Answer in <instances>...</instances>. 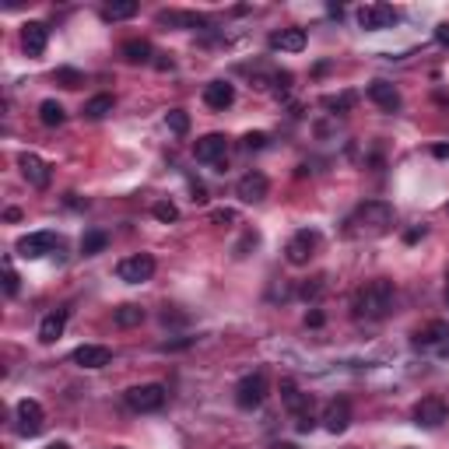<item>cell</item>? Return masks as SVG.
Segmentation results:
<instances>
[{
    "mask_svg": "<svg viewBox=\"0 0 449 449\" xmlns=\"http://www.w3.org/2000/svg\"><path fill=\"white\" fill-rule=\"evenodd\" d=\"M393 281H368V284H361L358 291L351 295V309H355V316L358 320H383V316H390V309H393Z\"/></svg>",
    "mask_w": 449,
    "mask_h": 449,
    "instance_id": "cell-1",
    "label": "cell"
},
{
    "mask_svg": "<svg viewBox=\"0 0 449 449\" xmlns=\"http://www.w3.org/2000/svg\"><path fill=\"white\" fill-rule=\"evenodd\" d=\"M390 225H393V207L386 200H365L348 218L351 235H383V232H390Z\"/></svg>",
    "mask_w": 449,
    "mask_h": 449,
    "instance_id": "cell-2",
    "label": "cell"
},
{
    "mask_svg": "<svg viewBox=\"0 0 449 449\" xmlns=\"http://www.w3.org/2000/svg\"><path fill=\"white\" fill-rule=\"evenodd\" d=\"M165 386L162 383H144V386H134L127 390V407L137 411V414H151V411H162L165 407Z\"/></svg>",
    "mask_w": 449,
    "mask_h": 449,
    "instance_id": "cell-3",
    "label": "cell"
},
{
    "mask_svg": "<svg viewBox=\"0 0 449 449\" xmlns=\"http://www.w3.org/2000/svg\"><path fill=\"white\" fill-rule=\"evenodd\" d=\"M264 400H267V372L257 368V372H250L246 379H239V386H235V404H239L243 411H253V407H260Z\"/></svg>",
    "mask_w": 449,
    "mask_h": 449,
    "instance_id": "cell-4",
    "label": "cell"
},
{
    "mask_svg": "<svg viewBox=\"0 0 449 449\" xmlns=\"http://www.w3.org/2000/svg\"><path fill=\"white\" fill-rule=\"evenodd\" d=\"M316 246H320V232H316V228H302V232H295V235H291V243L284 246V257H288V264L305 267V264L313 260Z\"/></svg>",
    "mask_w": 449,
    "mask_h": 449,
    "instance_id": "cell-5",
    "label": "cell"
},
{
    "mask_svg": "<svg viewBox=\"0 0 449 449\" xmlns=\"http://www.w3.org/2000/svg\"><path fill=\"white\" fill-rule=\"evenodd\" d=\"M119 281H127V284H144V281H151V274H155V257L151 253H134V257H123L119 260Z\"/></svg>",
    "mask_w": 449,
    "mask_h": 449,
    "instance_id": "cell-6",
    "label": "cell"
},
{
    "mask_svg": "<svg viewBox=\"0 0 449 449\" xmlns=\"http://www.w3.org/2000/svg\"><path fill=\"white\" fill-rule=\"evenodd\" d=\"M400 21V11L390 4H365L358 11V25L365 32H379V28H393Z\"/></svg>",
    "mask_w": 449,
    "mask_h": 449,
    "instance_id": "cell-7",
    "label": "cell"
},
{
    "mask_svg": "<svg viewBox=\"0 0 449 449\" xmlns=\"http://www.w3.org/2000/svg\"><path fill=\"white\" fill-rule=\"evenodd\" d=\"M443 421H449V407L443 397H425V400H418V407H414V425L418 428H439Z\"/></svg>",
    "mask_w": 449,
    "mask_h": 449,
    "instance_id": "cell-8",
    "label": "cell"
},
{
    "mask_svg": "<svg viewBox=\"0 0 449 449\" xmlns=\"http://www.w3.org/2000/svg\"><path fill=\"white\" fill-rule=\"evenodd\" d=\"M225 155H228V141H225V134H204V137H197V144H193V158H197V162L221 165Z\"/></svg>",
    "mask_w": 449,
    "mask_h": 449,
    "instance_id": "cell-9",
    "label": "cell"
},
{
    "mask_svg": "<svg viewBox=\"0 0 449 449\" xmlns=\"http://www.w3.org/2000/svg\"><path fill=\"white\" fill-rule=\"evenodd\" d=\"M57 246H60V239H57L53 232H32V235L18 239V257H21V260H39V257L53 253Z\"/></svg>",
    "mask_w": 449,
    "mask_h": 449,
    "instance_id": "cell-10",
    "label": "cell"
},
{
    "mask_svg": "<svg viewBox=\"0 0 449 449\" xmlns=\"http://www.w3.org/2000/svg\"><path fill=\"white\" fill-rule=\"evenodd\" d=\"M46 428V411L39 400H21L18 404V432L21 436H39Z\"/></svg>",
    "mask_w": 449,
    "mask_h": 449,
    "instance_id": "cell-11",
    "label": "cell"
},
{
    "mask_svg": "<svg viewBox=\"0 0 449 449\" xmlns=\"http://www.w3.org/2000/svg\"><path fill=\"white\" fill-rule=\"evenodd\" d=\"M235 193H239V200H243V204H260V200L270 193V182H267L264 173H257V169H253V173H246L243 180L235 182Z\"/></svg>",
    "mask_w": 449,
    "mask_h": 449,
    "instance_id": "cell-12",
    "label": "cell"
},
{
    "mask_svg": "<svg viewBox=\"0 0 449 449\" xmlns=\"http://www.w3.org/2000/svg\"><path fill=\"white\" fill-rule=\"evenodd\" d=\"M414 344H418V348H439V351H449V323L446 320H432L428 327L414 330Z\"/></svg>",
    "mask_w": 449,
    "mask_h": 449,
    "instance_id": "cell-13",
    "label": "cell"
},
{
    "mask_svg": "<svg viewBox=\"0 0 449 449\" xmlns=\"http://www.w3.org/2000/svg\"><path fill=\"white\" fill-rule=\"evenodd\" d=\"M18 169H21V176L32 182L35 189H46V186H49V162H42L39 155L25 151V155L18 158Z\"/></svg>",
    "mask_w": 449,
    "mask_h": 449,
    "instance_id": "cell-14",
    "label": "cell"
},
{
    "mask_svg": "<svg viewBox=\"0 0 449 449\" xmlns=\"http://www.w3.org/2000/svg\"><path fill=\"white\" fill-rule=\"evenodd\" d=\"M323 425H327V432L341 436V432L351 425V404H348L344 397L330 400V404H327V411H323Z\"/></svg>",
    "mask_w": 449,
    "mask_h": 449,
    "instance_id": "cell-15",
    "label": "cell"
},
{
    "mask_svg": "<svg viewBox=\"0 0 449 449\" xmlns=\"http://www.w3.org/2000/svg\"><path fill=\"white\" fill-rule=\"evenodd\" d=\"M281 400H284V407H288L295 418L313 414V397H309V393H302L291 379H284V383H281Z\"/></svg>",
    "mask_w": 449,
    "mask_h": 449,
    "instance_id": "cell-16",
    "label": "cell"
},
{
    "mask_svg": "<svg viewBox=\"0 0 449 449\" xmlns=\"http://www.w3.org/2000/svg\"><path fill=\"white\" fill-rule=\"evenodd\" d=\"M46 42H49V28L42 21H28L25 32H21V46L28 57H42L46 53Z\"/></svg>",
    "mask_w": 449,
    "mask_h": 449,
    "instance_id": "cell-17",
    "label": "cell"
},
{
    "mask_svg": "<svg viewBox=\"0 0 449 449\" xmlns=\"http://www.w3.org/2000/svg\"><path fill=\"white\" fill-rule=\"evenodd\" d=\"M71 358H74V365H81V368H105L112 361V351L105 344H81Z\"/></svg>",
    "mask_w": 449,
    "mask_h": 449,
    "instance_id": "cell-18",
    "label": "cell"
},
{
    "mask_svg": "<svg viewBox=\"0 0 449 449\" xmlns=\"http://www.w3.org/2000/svg\"><path fill=\"white\" fill-rule=\"evenodd\" d=\"M232 102H235V88H232L228 81H211V85L204 88V105L214 109V112H225Z\"/></svg>",
    "mask_w": 449,
    "mask_h": 449,
    "instance_id": "cell-19",
    "label": "cell"
},
{
    "mask_svg": "<svg viewBox=\"0 0 449 449\" xmlns=\"http://www.w3.org/2000/svg\"><path fill=\"white\" fill-rule=\"evenodd\" d=\"M305 42H309L305 28H281V32L270 35V46H274V49H284V53H302Z\"/></svg>",
    "mask_w": 449,
    "mask_h": 449,
    "instance_id": "cell-20",
    "label": "cell"
},
{
    "mask_svg": "<svg viewBox=\"0 0 449 449\" xmlns=\"http://www.w3.org/2000/svg\"><path fill=\"white\" fill-rule=\"evenodd\" d=\"M67 309H57V313H49V316H42V323H39V341L42 344H53V341H60L64 337V327H67Z\"/></svg>",
    "mask_w": 449,
    "mask_h": 449,
    "instance_id": "cell-21",
    "label": "cell"
},
{
    "mask_svg": "<svg viewBox=\"0 0 449 449\" xmlns=\"http://www.w3.org/2000/svg\"><path fill=\"white\" fill-rule=\"evenodd\" d=\"M368 98H372L379 109H386V112H397V109H400V91L393 88L390 81H372V85H368Z\"/></svg>",
    "mask_w": 449,
    "mask_h": 449,
    "instance_id": "cell-22",
    "label": "cell"
},
{
    "mask_svg": "<svg viewBox=\"0 0 449 449\" xmlns=\"http://www.w3.org/2000/svg\"><path fill=\"white\" fill-rule=\"evenodd\" d=\"M112 105H116V98L102 91V95H91L81 112H85V119H102V116H109V112H112Z\"/></svg>",
    "mask_w": 449,
    "mask_h": 449,
    "instance_id": "cell-23",
    "label": "cell"
},
{
    "mask_svg": "<svg viewBox=\"0 0 449 449\" xmlns=\"http://www.w3.org/2000/svg\"><path fill=\"white\" fill-rule=\"evenodd\" d=\"M123 57L130 64H148L151 60V42L148 39H127L123 42Z\"/></svg>",
    "mask_w": 449,
    "mask_h": 449,
    "instance_id": "cell-24",
    "label": "cell"
},
{
    "mask_svg": "<svg viewBox=\"0 0 449 449\" xmlns=\"http://www.w3.org/2000/svg\"><path fill=\"white\" fill-rule=\"evenodd\" d=\"M39 119H42V127H60V123L67 119V109H64L57 98H46V102L39 105Z\"/></svg>",
    "mask_w": 449,
    "mask_h": 449,
    "instance_id": "cell-25",
    "label": "cell"
},
{
    "mask_svg": "<svg viewBox=\"0 0 449 449\" xmlns=\"http://www.w3.org/2000/svg\"><path fill=\"white\" fill-rule=\"evenodd\" d=\"M134 14H137V4H134V0H116V4L102 7V18H105V21H127V18H134Z\"/></svg>",
    "mask_w": 449,
    "mask_h": 449,
    "instance_id": "cell-26",
    "label": "cell"
},
{
    "mask_svg": "<svg viewBox=\"0 0 449 449\" xmlns=\"http://www.w3.org/2000/svg\"><path fill=\"white\" fill-rule=\"evenodd\" d=\"M323 109H330L334 116H344L355 109V91H341V95H327L323 98Z\"/></svg>",
    "mask_w": 449,
    "mask_h": 449,
    "instance_id": "cell-27",
    "label": "cell"
},
{
    "mask_svg": "<svg viewBox=\"0 0 449 449\" xmlns=\"http://www.w3.org/2000/svg\"><path fill=\"white\" fill-rule=\"evenodd\" d=\"M141 323H144V309L141 305L127 302V305L116 309V327H141Z\"/></svg>",
    "mask_w": 449,
    "mask_h": 449,
    "instance_id": "cell-28",
    "label": "cell"
},
{
    "mask_svg": "<svg viewBox=\"0 0 449 449\" xmlns=\"http://www.w3.org/2000/svg\"><path fill=\"white\" fill-rule=\"evenodd\" d=\"M105 246H109V235H105V232H98V228H91V232H85V235H81V253H85V257L102 253Z\"/></svg>",
    "mask_w": 449,
    "mask_h": 449,
    "instance_id": "cell-29",
    "label": "cell"
},
{
    "mask_svg": "<svg viewBox=\"0 0 449 449\" xmlns=\"http://www.w3.org/2000/svg\"><path fill=\"white\" fill-rule=\"evenodd\" d=\"M165 123H169V130H173L176 137H186V134H189V112H186V109H169V112H165Z\"/></svg>",
    "mask_w": 449,
    "mask_h": 449,
    "instance_id": "cell-30",
    "label": "cell"
},
{
    "mask_svg": "<svg viewBox=\"0 0 449 449\" xmlns=\"http://www.w3.org/2000/svg\"><path fill=\"white\" fill-rule=\"evenodd\" d=\"M53 81H57L60 88H81V85H85V74H81V71H74V67H57Z\"/></svg>",
    "mask_w": 449,
    "mask_h": 449,
    "instance_id": "cell-31",
    "label": "cell"
},
{
    "mask_svg": "<svg viewBox=\"0 0 449 449\" xmlns=\"http://www.w3.org/2000/svg\"><path fill=\"white\" fill-rule=\"evenodd\" d=\"M151 214H155L158 221H165V225H169V221H180V207H176L173 200H158V204L151 207Z\"/></svg>",
    "mask_w": 449,
    "mask_h": 449,
    "instance_id": "cell-32",
    "label": "cell"
},
{
    "mask_svg": "<svg viewBox=\"0 0 449 449\" xmlns=\"http://www.w3.org/2000/svg\"><path fill=\"white\" fill-rule=\"evenodd\" d=\"M257 246H260V235H257V232H246V235L232 246V257L243 260V257H250V250H257Z\"/></svg>",
    "mask_w": 449,
    "mask_h": 449,
    "instance_id": "cell-33",
    "label": "cell"
},
{
    "mask_svg": "<svg viewBox=\"0 0 449 449\" xmlns=\"http://www.w3.org/2000/svg\"><path fill=\"white\" fill-rule=\"evenodd\" d=\"M267 144H270V134H264V130H253V134L243 137V148L246 151H264Z\"/></svg>",
    "mask_w": 449,
    "mask_h": 449,
    "instance_id": "cell-34",
    "label": "cell"
},
{
    "mask_svg": "<svg viewBox=\"0 0 449 449\" xmlns=\"http://www.w3.org/2000/svg\"><path fill=\"white\" fill-rule=\"evenodd\" d=\"M211 221H214V225H235L239 214H235L232 207H218V211H211Z\"/></svg>",
    "mask_w": 449,
    "mask_h": 449,
    "instance_id": "cell-35",
    "label": "cell"
},
{
    "mask_svg": "<svg viewBox=\"0 0 449 449\" xmlns=\"http://www.w3.org/2000/svg\"><path fill=\"white\" fill-rule=\"evenodd\" d=\"M18 284H21V277L11 267H4V295H18Z\"/></svg>",
    "mask_w": 449,
    "mask_h": 449,
    "instance_id": "cell-36",
    "label": "cell"
},
{
    "mask_svg": "<svg viewBox=\"0 0 449 449\" xmlns=\"http://www.w3.org/2000/svg\"><path fill=\"white\" fill-rule=\"evenodd\" d=\"M291 81H295V78H291L288 71H277V74H274V85H277V95H284V91L291 88Z\"/></svg>",
    "mask_w": 449,
    "mask_h": 449,
    "instance_id": "cell-37",
    "label": "cell"
},
{
    "mask_svg": "<svg viewBox=\"0 0 449 449\" xmlns=\"http://www.w3.org/2000/svg\"><path fill=\"white\" fill-rule=\"evenodd\" d=\"M323 277H316L313 284H302V298H320V291H323V284H320Z\"/></svg>",
    "mask_w": 449,
    "mask_h": 449,
    "instance_id": "cell-38",
    "label": "cell"
},
{
    "mask_svg": "<svg viewBox=\"0 0 449 449\" xmlns=\"http://www.w3.org/2000/svg\"><path fill=\"white\" fill-rule=\"evenodd\" d=\"M189 189H193V204H207V186L204 182H193Z\"/></svg>",
    "mask_w": 449,
    "mask_h": 449,
    "instance_id": "cell-39",
    "label": "cell"
},
{
    "mask_svg": "<svg viewBox=\"0 0 449 449\" xmlns=\"http://www.w3.org/2000/svg\"><path fill=\"white\" fill-rule=\"evenodd\" d=\"M327 323V316L320 313V309H313V313H305V327H323Z\"/></svg>",
    "mask_w": 449,
    "mask_h": 449,
    "instance_id": "cell-40",
    "label": "cell"
},
{
    "mask_svg": "<svg viewBox=\"0 0 449 449\" xmlns=\"http://www.w3.org/2000/svg\"><path fill=\"white\" fill-rule=\"evenodd\" d=\"M436 42H439V46H446V49H449V21H443V25L436 28Z\"/></svg>",
    "mask_w": 449,
    "mask_h": 449,
    "instance_id": "cell-41",
    "label": "cell"
},
{
    "mask_svg": "<svg viewBox=\"0 0 449 449\" xmlns=\"http://www.w3.org/2000/svg\"><path fill=\"white\" fill-rule=\"evenodd\" d=\"M4 218H7V221H18V218H21V211H18V207H7V211H4Z\"/></svg>",
    "mask_w": 449,
    "mask_h": 449,
    "instance_id": "cell-42",
    "label": "cell"
},
{
    "mask_svg": "<svg viewBox=\"0 0 449 449\" xmlns=\"http://www.w3.org/2000/svg\"><path fill=\"white\" fill-rule=\"evenodd\" d=\"M432 155H436V158H449V148L446 144H439V148H432Z\"/></svg>",
    "mask_w": 449,
    "mask_h": 449,
    "instance_id": "cell-43",
    "label": "cell"
},
{
    "mask_svg": "<svg viewBox=\"0 0 449 449\" xmlns=\"http://www.w3.org/2000/svg\"><path fill=\"white\" fill-rule=\"evenodd\" d=\"M155 67H158V71H173V60H165V57H162V60H155Z\"/></svg>",
    "mask_w": 449,
    "mask_h": 449,
    "instance_id": "cell-44",
    "label": "cell"
},
{
    "mask_svg": "<svg viewBox=\"0 0 449 449\" xmlns=\"http://www.w3.org/2000/svg\"><path fill=\"white\" fill-rule=\"evenodd\" d=\"M270 449H298V446H291V443H274Z\"/></svg>",
    "mask_w": 449,
    "mask_h": 449,
    "instance_id": "cell-45",
    "label": "cell"
},
{
    "mask_svg": "<svg viewBox=\"0 0 449 449\" xmlns=\"http://www.w3.org/2000/svg\"><path fill=\"white\" fill-rule=\"evenodd\" d=\"M46 449H71L67 443H53V446H46Z\"/></svg>",
    "mask_w": 449,
    "mask_h": 449,
    "instance_id": "cell-46",
    "label": "cell"
},
{
    "mask_svg": "<svg viewBox=\"0 0 449 449\" xmlns=\"http://www.w3.org/2000/svg\"><path fill=\"white\" fill-rule=\"evenodd\" d=\"M446 298H449V291H446Z\"/></svg>",
    "mask_w": 449,
    "mask_h": 449,
    "instance_id": "cell-47",
    "label": "cell"
}]
</instances>
